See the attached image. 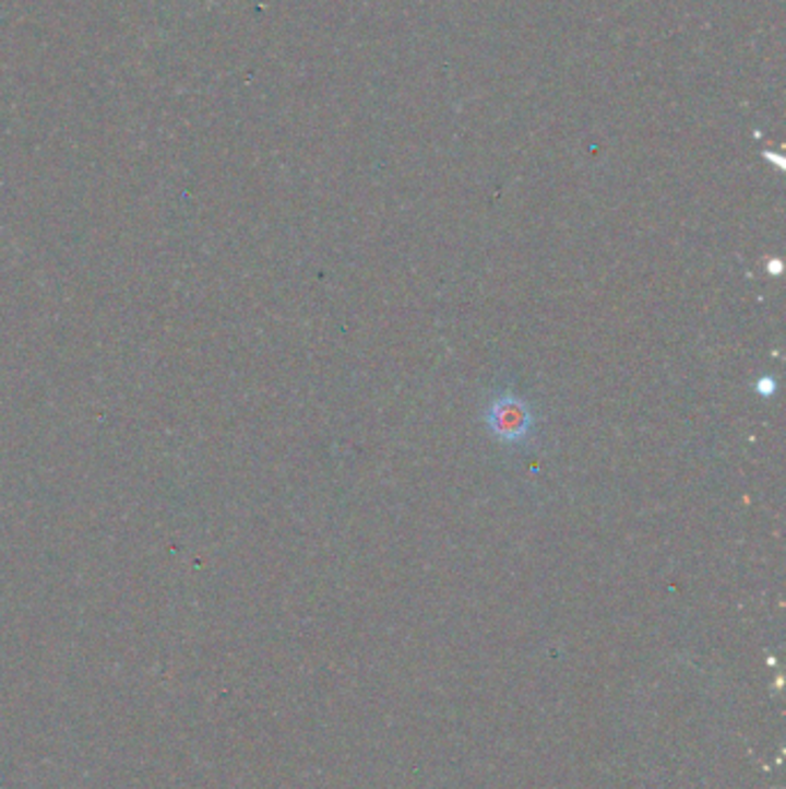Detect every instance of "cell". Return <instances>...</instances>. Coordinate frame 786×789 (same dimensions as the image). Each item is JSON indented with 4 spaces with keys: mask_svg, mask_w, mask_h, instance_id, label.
Instances as JSON below:
<instances>
[{
    "mask_svg": "<svg viewBox=\"0 0 786 789\" xmlns=\"http://www.w3.org/2000/svg\"><path fill=\"white\" fill-rule=\"evenodd\" d=\"M489 427L503 441L520 444L531 434L533 419L531 411L522 400L503 398L496 402L489 411Z\"/></svg>",
    "mask_w": 786,
    "mask_h": 789,
    "instance_id": "1",
    "label": "cell"
}]
</instances>
